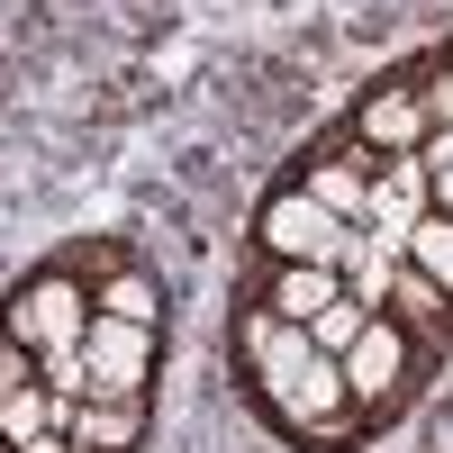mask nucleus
Returning a JSON list of instances; mask_svg holds the SVG:
<instances>
[{"label": "nucleus", "instance_id": "1", "mask_svg": "<svg viewBox=\"0 0 453 453\" xmlns=\"http://www.w3.org/2000/svg\"><path fill=\"white\" fill-rule=\"evenodd\" d=\"M453 363V36L381 64L263 181L226 381L290 453H363Z\"/></svg>", "mask_w": 453, "mask_h": 453}, {"label": "nucleus", "instance_id": "2", "mask_svg": "<svg viewBox=\"0 0 453 453\" xmlns=\"http://www.w3.org/2000/svg\"><path fill=\"white\" fill-rule=\"evenodd\" d=\"M173 281L119 226L64 236L0 290V453H145Z\"/></svg>", "mask_w": 453, "mask_h": 453}]
</instances>
